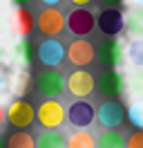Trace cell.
Returning a JSON list of instances; mask_svg holds the SVG:
<instances>
[{"mask_svg": "<svg viewBox=\"0 0 143 148\" xmlns=\"http://www.w3.org/2000/svg\"><path fill=\"white\" fill-rule=\"evenodd\" d=\"M34 85L45 99H58L65 92V74L58 72L56 67H45L43 72H38Z\"/></svg>", "mask_w": 143, "mask_h": 148, "instance_id": "6da1fadb", "label": "cell"}, {"mask_svg": "<svg viewBox=\"0 0 143 148\" xmlns=\"http://www.w3.org/2000/svg\"><path fill=\"white\" fill-rule=\"evenodd\" d=\"M96 148H125L123 132H118L116 128L101 132V135L96 137Z\"/></svg>", "mask_w": 143, "mask_h": 148, "instance_id": "ffe728a7", "label": "cell"}, {"mask_svg": "<svg viewBox=\"0 0 143 148\" xmlns=\"http://www.w3.org/2000/svg\"><path fill=\"white\" fill-rule=\"evenodd\" d=\"M65 90L72 97H76V99H87L89 94L96 90V79H94V74L89 70L78 67V70H74L72 74L65 76Z\"/></svg>", "mask_w": 143, "mask_h": 148, "instance_id": "277c9868", "label": "cell"}, {"mask_svg": "<svg viewBox=\"0 0 143 148\" xmlns=\"http://www.w3.org/2000/svg\"><path fill=\"white\" fill-rule=\"evenodd\" d=\"M96 58L101 61L103 67H116V70H118L125 61L123 43L116 40V38H105V40L96 47Z\"/></svg>", "mask_w": 143, "mask_h": 148, "instance_id": "7c38bea8", "label": "cell"}, {"mask_svg": "<svg viewBox=\"0 0 143 148\" xmlns=\"http://www.w3.org/2000/svg\"><path fill=\"white\" fill-rule=\"evenodd\" d=\"M65 27L69 29V34H74V36H78V38H85L96 29V16L87 7H76L65 18Z\"/></svg>", "mask_w": 143, "mask_h": 148, "instance_id": "5b68a950", "label": "cell"}, {"mask_svg": "<svg viewBox=\"0 0 143 148\" xmlns=\"http://www.w3.org/2000/svg\"><path fill=\"white\" fill-rule=\"evenodd\" d=\"M72 5H76V7H89L94 0H69Z\"/></svg>", "mask_w": 143, "mask_h": 148, "instance_id": "83f0119b", "label": "cell"}, {"mask_svg": "<svg viewBox=\"0 0 143 148\" xmlns=\"http://www.w3.org/2000/svg\"><path fill=\"white\" fill-rule=\"evenodd\" d=\"M96 27L107 38L118 36L123 32V11L118 9V7H105L96 16Z\"/></svg>", "mask_w": 143, "mask_h": 148, "instance_id": "5bb4252c", "label": "cell"}, {"mask_svg": "<svg viewBox=\"0 0 143 148\" xmlns=\"http://www.w3.org/2000/svg\"><path fill=\"white\" fill-rule=\"evenodd\" d=\"M127 61L134 67H143V38H136L127 47Z\"/></svg>", "mask_w": 143, "mask_h": 148, "instance_id": "cb8c5ba5", "label": "cell"}, {"mask_svg": "<svg viewBox=\"0 0 143 148\" xmlns=\"http://www.w3.org/2000/svg\"><path fill=\"white\" fill-rule=\"evenodd\" d=\"M125 148H143V130H134L125 139Z\"/></svg>", "mask_w": 143, "mask_h": 148, "instance_id": "d4e9b609", "label": "cell"}, {"mask_svg": "<svg viewBox=\"0 0 143 148\" xmlns=\"http://www.w3.org/2000/svg\"><path fill=\"white\" fill-rule=\"evenodd\" d=\"M36 58L45 67H58L65 61V45L58 38H45L43 43L36 47Z\"/></svg>", "mask_w": 143, "mask_h": 148, "instance_id": "8fae6325", "label": "cell"}, {"mask_svg": "<svg viewBox=\"0 0 143 148\" xmlns=\"http://www.w3.org/2000/svg\"><path fill=\"white\" fill-rule=\"evenodd\" d=\"M11 2H14L16 7H27V5L31 2V0H11Z\"/></svg>", "mask_w": 143, "mask_h": 148, "instance_id": "1f68e13d", "label": "cell"}, {"mask_svg": "<svg viewBox=\"0 0 143 148\" xmlns=\"http://www.w3.org/2000/svg\"><path fill=\"white\" fill-rule=\"evenodd\" d=\"M132 5H139V7H143V0H130Z\"/></svg>", "mask_w": 143, "mask_h": 148, "instance_id": "836d02e7", "label": "cell"}, {"mask_svg": "<svg viewBox=\"0 0 143 148\" xmlns=\"http://www.w3.org/2000/svg\"><path fill=\"white\" fill-rule=\"evenodd\" d=\"M7 27V16H5V11H2V7H0V32Z\"/></svg>", "mask_w": 143, "mask_h": 148, "instance_id": "f1b7e54d", "label": "cell"}, {"mask_svg": "<svg viewBox=\"0 0 143 148\" xmlns=\"http://www.w3.org/2000/svg\"><path fill=\"white\" fill-rule=\"evenodd\" d=\"M0 148H5V137L0 135Z\"/></svg>", "mask_w": 143, "mask_h": 148, "instance_id": "e575fe53", "label": "cell"}, {"mask_svg": "<svg viewBox=\"0 0 143 148\" xmlns=\"http://www.w3.org/2000/svg\"><path fill=\"white\" fill-rule=\"evenodd\" d=\"M9 90L14 97H25L29 85H31V76H29V67H18L16 72L11 74V81H9Z\"/></svg>", "mask_w": 143, "mask_h": 148, "instance_id": "e0dca14e", "label": "cell"}, {"mask_svg": "<svg viewBox=\"0 0 143 148\" xmlns=\"http://www.w3.org/2000/svg\"><path fill=\"white\" fill-rule=\"evenodd\" d=\"M36 121L45 130H56L65 123V106L58 99H45L36 108Z\"/></svg>", "mask_w": 143, "mask_h": 148, "instance_id": "3957f363", "label": "cell"}, {"mask_svg": "<svg viewBox=\"0 0 143 148\" xmlns=\"http://www.w3.org/2000/svg\"><path fill=\"white\" fill-rule=\"evenodd\" d=\"M96 90L105 99H118L125 90V79L116 67H105L96 79Z\"/></svg>", "mask_w": 143, "mask_h": 148, "instance_id": "52a82bcc", "label": "cell"}, {"mask_svg": "<svg viewBox=\"0 0 143 148\" xmlns=\"http://www.w3.org/2000/svg\"><path fill=\"white\" fill-rule=\"evenodd\" d=\"M36 148H65V135L61 130H43L36 137Z\"/></svg>", "mask_w": 143, "mask_h": 148, "instance_id": "ac0fdd59", "label": "cell"}, {"mask_svg": "<svg viewBox=\"0 0 143 148\" xmlns=\"http://www.w3.org/2000/svg\"><path fill=\"white\" fill-rule=\"evenodd\" d=\"M5 88H7V74H5V70H0V94L5 92Z\"/></svg>", "mask_w": 143, "mask_h": 148, "instance_id": "4316f807", "label": "cell"}, {"mask_svg": "<svg viewBox=\"0 0 143 148\" xmlns=\"http://www.w3.org/2000/svg\"><path fill=\"white\" fill-rule=\"evenodd\" d=\"M36 25H38V32H40L43 36L54 38L65 29V14H63L58 7H45V9L38 14Z\"/></svg>", "mask_w": 143, "mask_h": 148, "instance_id": "30bf717a", "label": "cell"}, {"mask_svg": "<svg viewBox=\"0 0 143 148\" xmlns=\"http://www.w3.org/2000/svg\"><path fill=\"white\" fill-rule=\"evenodd\" d=\"M40 2H43L45 7H56V5H58V2H63V0H40Z\"/></svg>", "mask_w": 143, "mask_h": 148, "instance_id": "f546056e", "label": "cell"}, {"mask_svg": "<svg viewBox=\"0 0 143 148\" xmlns=\"http://www.w3.org/2000/svg\"><path fill=\"white\" fill-rule=\"evenodd\" d=\"M7 49H5V45L0 43V70H7Z\"/></svg>", "mask_w": 143, "mask_h": 148, "instance_id": "484cf974", "label": "cell"}, {"mask_svg": "<svg viewBox=\"0 0 143 148\" xmlns=\"http://www.w3.org/2000/svg\"><path fill=\"white\" fill-rule=\"evenodd\" d=\"M65 148H96V137L87 130H76L65 137Z\"/></svg>", "mask_w": 143, "mask_h": 148, "instance_id": "d6986e66", "label": "cell"}, {"mask_svg": "<svg viewBox=\"0 0 143 148\" xmlns=\"http://www.w3.org/2000/svg\"><path fill=\"white\" fill-rule=\"evenodd\" d=\"M125 88H127V94L132 99H143V67H136L134 72L127 74Z\"/></svg>", "mask_w": 143, "mask_h": 148, "instance_id": "44dd1931", "label": "cell"}, {"mask_svg": "<svg viewBox=\"0 0 143 148\" xmlns=\"http://www.w3.org/2000/svg\"><path fill=\"white\" fill-rule=\"evenodd\" d=\"M36 119V110L34 106L22 99V97H16L14 101L5 108V121L14 128H29Z\"/></svg>", "mask_w": 143, "mask_h": 148, "instance_id": "7a4b0ae2", "label": "cell"}, {"mask_svg": "<svg viewBox=\"0 0 143 148\" xmlns=\"http://www.w3.org/2000/svg\"><path fill=\"white\" fill-rule=\"evenodd\" d=\"M94 114L96 108L85 99H76L69 108H65V121H69L72 128H89L94 123Z\"/></svg>", "mask_w": 143, "mask_h": 148, "instance_id": "9c48e42d", "label": "cell"}, {"mask_svg": "<svg viewBox=\"0 0 143 148\" xmlns=\"http://www.w3.org/2000/svg\"><path fill=\"white\" fill-rule=\"evenodd\" d=\"M65 58H69V63L76 67H87L96 58V47L87 38H76L69 47H65Z\"/></svg>", "mask_w": 143, "mask_h": 148, "instance_id": "4fadbf2b", "label": "cell"}, {"mask_svg": "<svg viewBox=\"0 0 143 148\" xmlns=\"http://www.w3.org/2000/svg\"><path fill=\"white\" fill-rule=\"evenodd\" d=\"M2 123H5V106L0 103V126H2Z\"/></svg>", "mask_w": 143, "mask_h": 148, "instance_id": "d6a6232c", "label": "cell"}, {"mask_svg": "<svg viewBox=\"0 0 143 148\" xmlns=\"http://www.w3.org/2000/svg\"><path fill=\"white\" fill-rule=\"evenodd\" d=\"M36 27V16L27 7H16L7 16V29L16 38H29Z\"/></svg>", "mask_w": 143, "mask_h": 148, "instance_id": "ba28073f", "label": "cell"}, {"mask_svg": "<svg viewBox=\"0 0 143 148\" xmlns=\"http://www.w3.org/2000/svg\"><path fill=\"white\" fill-rule=\"evenodd\" d=\"M5 148H36V139L27 130H16L5 139Z\"/></svg>", "mask_w": 143, "mask_h": 148, "instance_id": "7402d4cb", "label": "cell"}, {"mask_svg": "<svg viewBox=\"0 0 143 148\" xmlns=\"http://www.w3.org/2000/svg\"><path fill=\"white\" fill-rule=\"evenodd\" d=\"M94 121H98V126L112 130L118 128L125 121V106L118 99H105L96 108V114H94Z\"/></svg>", "mask_w": 143, "mask_h": 148, "instance_id": "8992f818", "label": "cell"}, {"mask_svg": "<svg viewBox=\"0 0 143 148\" xmlns=\"http://www.w3.org/2000/svg\"><path fill=\"white\" fill-rule=\"evenodd\" d=\"M34 56H36L34 43L29 38H18V43L14 45V61L20 67H29V65L34 63Z\"/></svg>", "mask_w": 143, "mask_h": 148, "instance_id": "2e32d148", "label": "cell"}, {"mask_svg": "<svg viewBox=\"0 0 143 148\" xmlns=\"http://www.w3.org/2000/svg\"><path fill=\"white\" fill-rule=\"evenodd\" d=\"M127 119L134 128L143 130V99H132L127 106Z\"/></svg>", "mask_w": 143, "mask_h": 148, "instance_id": "603a6c76", "label": "cell"}, {"mask_svg": "<svg viewBox=\"0 0 143 148\" xmlns=\"http://www.w3.org/2000/svg\"><path fill=\"white\" fill-rule=\"evenodd\" d=\"M98 2H103L105 7H116V5L121 2V0H98Z\"/></svg>", "mask_w": 143, "mask_h": 148, "instance_id": "4dcf8cb0", "label": "cell"}, {"mask_svg": "<svg viewBox=\"0 0 143 148\" xmlns=\"http://www.w3.org/2000/svg\"><path fill=\"white\" fill-rule=\"evenodd\" d=\"M123 29L134 38H143V7L134 5L132 9L123 16Z\"/></svg>", "mask_w": 143, "mask_h": 148, "instance_id": "9a60e30c", "label": "cell"}]
</instances>
